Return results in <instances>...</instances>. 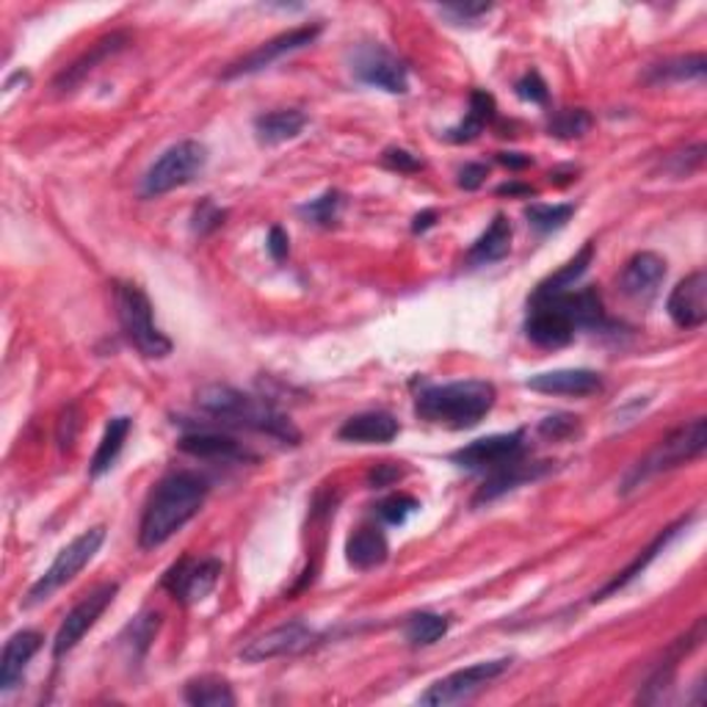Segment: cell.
Masks as SVG:
<instances>
[{"instance_id": "obj_1", "label": "cell", "mask_w": 707, "mask_h": 707, "mask_svg": "<svg viewBox=\"0 0 707 707\" xmlns=\"http://www.w3.org/2000/svg\"><path fill=\"white\" fill-rule=\"evenodd\" d=\"M207 481L188 470H175L164 475L144 506L142 525H139V544L142 550H155L170 542L185 523L199 514L207 501Z\"/></svg>"}, {"instance_id": "obj_2", "label": "cell", "mask_w": 707, "mask_h": 707, "mask_svg": "<svg viewBox=\"0 0 707 707\" xmlns=\"http://www.w3.org/2000/svg\"><path fill=\"white\" fill-rule=\"evenodd\" d=\"M498 390L492 381L464 379L448 385L426 387L414 398V412L426 423L442 426L451 431H464L479 426L492 412Z\"/></svg>"}, {"instance_id": "obj_3", "label": "cell", "mask_w": 707, "mask_h": 707, "mask_svg": "<svg viewBox=\"0 0 707 707\" xmlns=\"http://www.w3.org/2000/svg\"><path fill=\"white\" fill-rule=\"evenodd\" d=\"M196 403L199 409H205L207 414H213L216 420L229 426H240V429L260 431V434L274 437L279 442H290V445H299L301 434L283 412L271 407V403L260 401V398L249 396V392H240L229 385H207L196 392Z\"/></svg>"}, {"instance_id": "obj_4", "label": "cell", "mask_w": 707, "mask_h": 707, "mask_svg": "<svg viewBox=\"0 0 707 707\" xmlns=\"http://www.w3.org/2000/svg\"><path fill=\"white\" fill-rule=\"evenodd\" d=\"M707 448V420L694 418L688 423L677 426L672 434H666L647 457L638 464H633L631 473L622 481V492H633L642 484H647L655 475L666 473V470H675L680 464L691 462V459L703 457Z\"/></svg>"}, {"instance_id": "obj_5", "label": "cell", "mask_w": 707, "mask_h": 707, "mask_svg": "<svg viewBox=\"0 0 707 707\" xmlns=\"http://www.w3.org/2000/svg\"><path fill=\"white\" fill-rule=\"evenodd\" d=\"M116 299V316H120V327L125 332L127 344L133 346L142 357L164 359L172 354V340L155 324V310L150 296L144 294L139 285L120 283L114 288Z\"/></svg>"}, {"instance_id": "obj_6", "label": "cell", "mask_w": 707, "mask_h": 707, "mask_svg": "<svg viewBox=\"0 0 707 707\" xmlns=\"http://www.w3.org/2000/svg\"><path fill=\"white\" fill-rule=\"evenodd\" d=\"M103 542H105V525H94V529L83 531L81 536L72 539V542L66 544L59 555H55V561L48 566V572L33 583L31 592H28L25 605L44 603V600L53 597L61 586L75 581V577L81 575L83 566H86L89 561L100 553Z\"/></svg>"}, {"instance_id": "obj_7", "label": "cell", "mask_w": 707, "mask_h": 707, "mask_svg": "<svg viewBox=\"0 0 707 707\" xmlns=\"http://www.w3.org/2000/svg\"><path fill=\"white\" fill-rule=\"evenodd\" d=\"M207 166V147L199 142H177L155 161L142 180V196H164L170 191L194 183Z\"/></svg>"}, {"instance_id": "obj_8", "label": "cell", "mask_w": 707, "mask_h": 707, "mask_svg": "<svg viewBox=\"0 0 707 707\" xmlns=\"http://www.w3.org/2000/svg\"><path fill=\"white\" fill-rule=\"evenodd\" d=\"M509 666H512V660L501 658V660H481V664L468 666V669L453 672V675L431 683L429 691L420 694V705L445 707V705L464 703V699L479 694L484 686H490L495 677H501Z\"/></svg>"}, {"instance_id": "obj_9", "label": "cell", "mask_w": 707, "mask_h": 707, "mask_svg": "<svg viewBox=\"0 0 707 707\" xmlns=\"http://www.w3.org/2000/svg\"><path fill=\"white\" fill-rule=\"evenodd\" d=\"M525 459V431H512V434H492L470 442L451 453V462L457 468L470 470V473H492L506 464Z\"/></svg>"}, {"instance_id": "obj_10", "label": "cell", "mask_w": 707, "mask_h": 707, "mask_svg": "<svg viewBox=\"0 0 707 707\" xmlns=\"http://www.w3.org/2000/svg\"><path fill=\"white\" fill-rule=\"evenodd\" d=\"M351 72L357 81L390 94L409 92V70L396 53L381 44H359L351 53Z\"/></svg>"}, {"instance_id": "obj_11", "label": "cell", "mask_w": 707, "mask_h": 707, "mask_svg": "<svg viewBox=\"0 0 707 707\" xmlns=\"http://www.w3.org/2000/svg\"><path fill=\"white\" fill-rule=\"evenodd\" d=\"M116 592H120V583H103V586H98L94 592H89L86 597L64 616V622H61L59 633H55L53 638V658H64L66 653H72V649L83 642V636L98 625V619L105 614V608L114 603Z\"/></svg>"}, {"instance_id": "obj_12", "label": "cell", "mask_w": 707, "mask_h": 707, "mask_svg": "<svg viewBox=\"0 0 707 707\" xmlns=\"http://www.w3.org/2000/svg\"><path fill=\"white\" fill-rule=\"evenodd\" d=\"M224 564L218 559H180L164 575V588L180 603H202L222 581Z\"/></svg>"}, {"instance_id": "obj_13", "label": "cell", "mask_w": 707, "mask_h": 707, "mask_svg": "<svg viewBox=\"0 0 707 707\" xmlns=\"http://www.w3.org/2000/svg\"><path fill=\"white\" fill-rule=\"evenodd\" d=\"M318 37H321V25L290 28V31H285V33H279V37L268 39V42H263L260 48L252 50L249 55H244L240 61H235V64L229 66L227 72H224V78H227V81H233V78L255 75V72L268 70V66H271L274 61H279V59H285V55L296 53V50L307 48V44L316 42Z\"/></svg>"}, {"instance_id": "obj_14", "label": "cell", "mask_w": 707, "mask_h": 707, "mask_svg": "<svg viewBox=\"0 0 707 707\" xmlns=\"http://www.w3.org/2000/svg\"><path fill=\"white\" fill-rule=\"evenodd\" d=\"M316 631L307 627L305 622H288V625H279L274 631L263 633L255 642H249L240 653V658L246 664H263V660L285 658V655H299L305 649H310L316 644Z\"/></svg>"}, {"instance_id": "obj_15", "label": "cell", "mask_w": 707, "mask_h": 707, "mask_svg": "<svg viewBox=\"0 0 707 707\" xmlns=\"http://www.w3.org/2000/svg\"><path fill=\"white\" fill-rule=\"evenodd\" d=\"M669 318L680 329H699L707 321V277L705 271L688 274L669 296Z\"/></svg>"}, {"instance_id": "obj_16", "label": "cell", "mask_w": 707, "mask_h": 707, "mask_svg": "<svg viewBox=\"0 0 707 707\" xmlns=\"http://www.w3.org/2000/svg\"><path fill=\"white\" fill-rule=\"evenodd\" d=\"M577 329L570 318L550 301H531V316L525 321V335L539 349H564L572 344Z\"/></svg>"}, {"instance_id": "obj_17", "label": "cell", "mask_w": 707, "mask_h": 707, "mask_svg": "<svg viewBox=\"0 0 707 707\" xmlns=\"http://www.w3.org/2000/svg\"><path fill=\"white\" fill-rule=\"evenodd\" d=\"M666 279V260L655 252H638L627 260L619 277L622 294L636 301H649Z\"/></svg>"}, {"instance_id": "obj_18", "label": "cell", "mask_w": 707, "mask_h": 707, "mask_svg": "<svg viewBox=\"0 0 707 707\" xmlns=\"http://www.w3.org/2000/svg\"><path fill=\"white\" fill-rule=\"evenodd\" d=\"M529 390L544 392V396H570V398H586L603 387L600 373L588 368H561L547 370V373H536L525 379Z\"/></svg>"}, {"instance_id": "obj_19", "label": "cell", "mask_w": 707, "mask_h": 707, "mask_svg": "<svg viewBox=\"0 0 707 707\" xmlns=\"http://www.w3.org/2000/svg\"><path fill=\"white\" fill-rule=\"evenodd\" d=\"M531 301H550L553 307H559L566 318L572 321L575 329H600L605 327V310L603 299L594 288L583 290H564V294L544 296V299H531Z\"/></svg>"}, {"instance_id": "obj_20", "label": "cell", "mask_w": 707, "mask_h": 707, "mask_svg": "<svg viewBox=\"0 0 707 707\" xmlns=\"http://www.w3.org/2000/svg\"><path fill=\"white\" fill-rule=\"evenodd\" d=\"M42 633L37 631H20L6 642L3 658H0V691H14L17 683L25 675L31 658L42 649Z\"/></svg>"}, {"instance_id": "obj_21", "label": "cell", "mask_w": 707, "mask_h": 707, "mask_svg": "<svg viewBox=\"0 0 707 707\" xmlns=\"http://www.w3.org/2000/svg\"><path fill=\"white\" fill-rule=\"evenodd\" d=\"M544 473H550V462H525V459L506 464V468L501 470H492V473H486L484 486H481L479 495H475V506L498 501V498L506 495V492L518 490V486L529 484V481L542 479Z\"/></svg>"}, {"instance_id": "obj_22", "label": "cell", "mask_w": 707, "mask_h": 707, "mask_svg": "<svg viewBox=\"0 0 707 707\" xmlns=\"http://www.w3.org/2000/svg\"><path fill=\"white\" fill-rule=\"evenodd\" d=\"M694 518H697V514H688V518L677 520V523H675V525H669V529H664V531H660V533H658V536H655V539H653V544H649V547H647V550H642V553H638V555H636V561H633V564H631V566H625V570H622V572H619V575H616V577H614V581H611V583H608V586H605V588H600V592H597V594H594V603H600V600L611 597V594H614V592H619V588H625V586H627V583H631V581H636V577H638V575H642V572H644V570H647V566H649V564H653V561H655V559H658V555H660V553H664V550H666V547H669V542H672V539H677V536H680V531H686V529H688V525H691V523H694Z\"/></svg>"}, {"instance_id": "obj_23", "label": "cell", "mask_w": 707, "mask_h": 707, "mask_svg": "<svg viewBox=\"0 0 707 707\" xmlns=\"http://www.w3.org/2000/svg\"><path fill=\"white\" fill-rule=\"evenodd\" d=\"M340 440L359 445H385L398 437V420L390 412H362L346 420L338 431Z\"/></svg>"}, {"instance_id": "obj_24", "label": "cell", "mask_w": 707, "mask_h": 707, "mask_svg": "<svg viewBox=\"0 0 707 707\" xmlns=\"http://www.w3.org/2000/svg\"><path fill=\"white\" fill-rule=\"evenodd\" d=\"M180 451L191 453L196 459H222V462L255 459L240 442H235L233 437L216 434V431H191V434H185L180 440Z\"/></svg>"}, {"instance_id": "obj_25", "label": "cell", "mask_w": 707, "mask_h": 707, "mask_svg": "<svg viewBox=\"0 0 707 707\" xmlns=\"http://www.w3.org/2000/svg\"><path fill=\"white\" fill-rule=\"evenodd\" d=\"M512 222H509L503 213H498V216L492 218L490 227H486V233L470 246L468 263L470 266H492V263L506 260L509 252H512Z\"/></svg>"}, {"instance_id": "obj_26", "label": "cell", "mask_w": 707, "mask_h": 707, "mask_svg": "<svg viewBox=\"0 0 707 707\" xmlns=\"http://www.w3.org/2000/svg\"><path fill=\"white\" fill-rule=\"evenodd\" d=\"M127 42H131V33L127 31H116V33H111V37L100 39V42L94 44V48L89 50L83 59H78L75 64L66 66V70L61 72L59 78H55V89H59V92H70V89H75L78 83H81L83 78H86L89 72H92L94 66L100 64V61H105L109 55L120 53V50L125 48Z\"/></svg>"}, {"instance_id": "obj_27", "label": "cell", "mask_w": 707, "mask_h": 707, "mask_svg": "<svg viewBox=\"0 0 707 707\" xmlns=\"http://www.w3.org/2000/svg\"><path fill=\"white\" fill-rule=\"evenodd\" d=\"M390 555V544H387V536L373 525H362L359 531H354L346 542V559L354 570H376L381 566Z\"/></svg>"}, {"instance_id": "obj_28", "label": "cell", "mask_w": 707, "mask_h": 707, "mask_svg": "<svg viewBox=\"0 0 707 707\" xmlns=\"http://www.w3.org/2000/svg\"><path fill=\"white\" fill-rule=\"evenodd\" d=\"M495 111H498L495 98H492L490 92H481V89H475V92L470 94L468 116H464V120L459 122L457 127H451V131L445 133V139L453 144L475 142V139L484 133V127L490 125L492 120H495Z\"/></svg>"}, {"instance_id": "obj_29", "label": "cell", "mask_w": 707, "mask_h": 707, "mask_svg": "<svg viewBox=\"0 0 707 707\" xmlns=\"http://www.w3.org/2000/svg\"><path fill=\"white\" fill-rule=\"evenodd\" d=\"M307 125V116L301 111L288 109V111H268L255 120V133L257 142L274 147V144L290 142V139L299 136Z\"/></svg>"}, {"instance_id": "obj_30", "label": "cell", "mask_w": 707, "mask_h": 707, "mask_svg": "<svg viewBox=\"0 0 707 707\" xmlns=\"http://www.w3.org/2000/svg\"><path fill=\"white\" fill-rule=\"evenodd\" d=\"M131 429H133L131 418H114L109 426H105L103 440H100L98 451H94L92 468H89V475H92V479H100V475L109 473V470L114 468V462L120 459L122 448H125Z\"/></svg>"}, {"instance_id": "obj_31", "label": "cell", "mask_w": 707, "mask_h": 707, "mask_svg": "<svg viewBox=\"0 0 707 707\" xmlns=\"http://www.w3.org/2000/svg\"><path fill=\"white\" fill-rule=\"evenodd\" d=\"M592 257H594V244L588 240V244L583 246V249L577 252V255L572 257V260L566 263L564 268H559L553 277H547L544 283H539V288L533 290L531 299H544V296H555V294H564V290L575 288L577 279H581L583 274L588 271V266H592Z\"/></svg>"}, {"instance_id": "obj_32", "label": "cell", "mask_w": 707, "mask_h": 707, "mask_svg": "<svg viewBox=\"0 0 707 707\" xmlns=\"http://www.w3.org/2000/svg\"><path fill=\"white\" fill-rule=\"evenodd\" d=\"M185 703L194 707H233L235 694L222 677L202 675L185 686Z\"/></svg>"}, {"instance_id": "obj_33", "label": "cell", "mask_w": 707, "mask_h": 707, "mask_svg": "<svg viewBox=\"0 0 707 707\" xmlns=\"http://www.w3.org/2000/svg\"><path fill=\"white\" fill-rule=\"evenodd\" d=\"M448 631H451V619H448V616L420 611V614H412L407 619V625H403V638H407L412 647H431V644L440 642Z\"/></svg>"}, {"instance_id": "obj_34", "label": "cell", "mask_w": 707, "mask_h": 707, "mask_svg": "<svg viewBox=\"0 0 707 707\" xmlns=\"http://www.w3.org/2000/svg\"><path fill=\"white\" fill-rule=\"evenodd\" d=\"M705 55H680V59L664 61V64L653 66V81H703L705 78Z\"/></svg>"}, {"instance_id": "obj_35", "label": "cell", "mask_w": 707, "mask_h": 707, "mask_svg": "<svg viewBox=\"0 0 707 707\" xmlns=\"http://www.w3.org/2000/svg\"><path fill=\"white\" fill-rule=\"evenodd\" d=\"M572 216H575V205H542V202H533V205L525 207V218H529V224L539 235L566 227Z\"/></svg>"}, {"instance_id": "obj_36", "label": "cell", "mask_w": 707, "mask_h": 707, "mask_svg": "<svg viewBox=\"0 0 707 707\" xmlns=\"http://www.w3.org/2000/svg\"><path fill=\"white\" fill-rule=\"evenodd\" d=\"M594 120L586 109H564L550 116V136L555 139H581L592 131Z\"/></svg>"}, {"instance_id": "obj_37", "label": "cell", "mask_w": 707, "mask_h": 707, "mask_svg": "<svg viewBox=\"0 0 707 707\" xmlns=\"http://www.w3.org/2000/svg\"><path fill=\"white\" fill-rule=\"evenodd\" d=\"M158 627H161L158 611H144L142 616H136V619L127 625L122 642H125L127 647L133 649V655H144L150 649V644L155 642V633H158Z\"/></svg>"}, {"instance_id": "obj_38", "label": "cell", "mask_w": 707, "mask_h": 707, "mask_svg": "<svg viewBox=\"0 0 707 707\" xmlns=\"http://www.w3.org/2000/svg\"><path fill=\"white\" fill-rule=\"evenodd\" d=\"M340 205H344V199H340L338 191H327V194L318 196V199H312V202H307V205H301L299 213L305 218H310L312 224H321V227H332V224L338 222Z\"/></svg>"}, {"instance_id": "obj_39", "label": "cell", "mask_w": 707, "mask_h": 707, "mask_svg": "<svg viewBox=\"0 0 707 707\" xmlns=\"http://www.w3.org/2000/svg\"><path fill=\"white\" fill-rule=\"evenodd\" d=\"M418 509H420L418 498L407 495V492H398V495L385 498V501L379 503V518L385 520L387 525H403L414 512H418Z\"/></svg>"}, {"instance_id": "obj_40", "label": "cell", "mask_w": 707, "mask_h": 707, "mask_svg": "<svg viewBox=\"0 0 707 707\" xmlns=\"http://www.w3.org/2000/svg\"><path fill=\"white\" fill-rule=\"evenodd\" d=\"M514 92H518L520 100H525V103H533V105H544L550 94L547 83H544V78L539 75L536 70L525 72V75L514 83Z\"/></svg>"}, {"instance_id": "obj_41", "label": "cell", "mask_w": 707, "mask_h": 707, "mask_svg": "<svg viewBox=\"0 0 707 707\" xmlns=\"http://www.w3.org/2000/svg\"><path fill=\"white\" fill-rule=\"evenodd\" d=\"M224 216H227V213H224L222 207H216L211 199H205L199 207H196V213H194V233L196 235L213 233V229L222 227Z\"/></svg>"}, {"instance_id": "obj_42", "label": "cell", "mask_w": 707, "mask_h": 707, "mask_svg": "<svg viewBox=\"0 0 707 707\" xmlns=\"http://www.w3.org/2000/svg\"><path fill=\"white\" fill-rule=\"evenodd\" d=\"M381 164L392 172H401V175H412V172L423 170V161H418L412 153H407V150H387Z\"/></svg>"}, {"instance_id": "obj_43", "label": "cell", "mask_w": 707, "mask_h": 707, "mask_svg": "<svg viewBox=\"0 0 707 707\" xmlns=\"http://www.w3.org/2000/svg\"><path fill=\"white\" fill-rule=\"evenodd\" d=\"M492 6L490 3H453V6H442V14L453 17L457 22H475L479 17L490 14Z\"/></svg>"}, {"instance_id": "obj_44", "label": "cell", "mask_w": 707, "mask_h": 707, "mask_svg": "<svg viewBox=\"0 0 707 707\" xmlns=\"http://www.w3.org/2000/svg\"><path fill=\"white\" fill-rule=\"evenodd\" d=\"M577 429V418H572V414H555V418H547L542 420V426H539V431L547 437H570L572 431Z\"/></svg>"}, {"instance_id": "obj_45", "label": "cell", "mask_w": 707, "mask_h": 707, "mask_svg": "<svg viewBox=\"0 0 707 707\" xmlns=\"http://www.w3.org/2000/svg\"><path fill=\"white\" fill-rule=\"evenodd\" d=\"M403 475V470L398 468V464H379L376 470H370L368 475V484L373 486V490H381V486H392L398 479Z\"/></svg>"}, {"instance_id": "obj_46", "label": "cell", "mask_w": 707, "mask_h": 707, "mask_svg": "<svg viewBox=\"0 0 707 707\" xmlns=\"http://www.w3.org/2000/svg\"><path fill=\"white\" fill-rule=\"evenodd\" d=\"M266 246H268V255H271L277 263H283L285 257H288V252H290V238H288V233H285L283 227H271V233H268Z\"/></svg>"}, {"instance_id": "obj_47", "label": "cell", "mask_w": 707, "mask_h": 707, "mask_svg": "<svg viewBox=\"0 0 707 707\" xmlns=\"http://www.w3.org/2000/svg\"><path fill=\"white\" fill-rule=\"evenodd\" d=\"M486 175H490V170H486L484 164H464L462 170H459V185H462L464 191H475L484 183Z\"/></svg>"}, {"instance_id": "obj_48", "label": "cell", "mask_w": 707, "mask_h": 707, "mask_svg": "<svg viewBox=\"0 0 707 707\" xmlns=\"http://www.w3.org/2000/svg\"><path fill=\"white\" fill-rule=\"evenodd\" d=\"M498 161H501L503 166H509V170H525V166H531V155H523V153H501L498 155Z\"/></svg>"}, {"instance_id": "obj_49", "label": "cell", "mask_w": 707, "mask_h": 707, "mask_svg": "<svg viewBox=\"0 0 707 707\" xmlns=\"http://www.w3.org/2000/svg\"><path fill=\"white\" fill-rule=\"evenodd\" d=\"M434 222H437V211L418 213V216H414V222H412V233H426L429 227H434Z\"/></svg>"}, {"instance_id": "obj_50", "label": "cell", "mask_w": 707, "mask_h": 707, "mask_svg": "<svg viewBox=\"0 0 707 707\" xmlns=\"http://www.w3.org/2000/svg\"><path fill=\"white\" fill-rule=\"evenodd\" d=\"M498 194H503V196H533L536 194V191L531 188V185H523V183H503L501 188H498Z\"/></svg>"}]
</instances>
